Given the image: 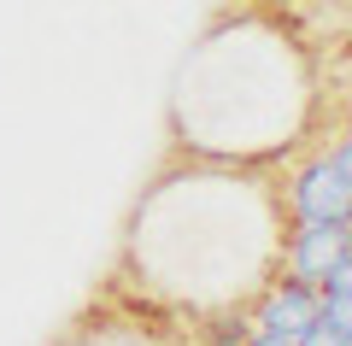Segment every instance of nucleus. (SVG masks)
I'll return each mask as SVG.
<instances>
[{"instance_id": "nucleus-1", "label": "nucleus", "mask_w": 352, "mask_h": 346, "mask_svg": "<svg viewBox=\"0 0 352 346\" xmlns=\"http://www.w3.org/2000/svg\"><path fill=\"white\" fill-rule=\"evenodd\" d=\"M288 211L300 223H346L352 217V182L335 171V159H317L288 182Z\"/></svg>"}, {"instance_id": "nucleus-2", "label": "nucleus", "mask_w": 352, "mask_h": 346, "mask_svg": "<svg viewBox=\"0 0 352 346\" xmlns=\"http://www.w3.org/2000/svg\"><path fill=\"white\" fill-rule=\"evenodd\" d=\"M329 159H335V171H340V176H346V182H352V136H346V141H340V147H335V153H329Z\"/></svg>"}, {"instance_id": "nucleus-3", "label": "nucleus", "mask_w": 352, "mask_h": 346, "mask_svg": "<svg viewBox=\"0 0 352 346\" xmlns=\"http://www.w3.org/2000/svg\"><path fill=\"white\" fill-rule=\"evenodd\" d=\"M346 235H352V217H346Z\"/></svg>"}, {"instance_id": "nucleus-4", "label": "nucleus", "mask_w": 352, "mask_h": 346, "mask_svg": "<svg viewBox=\"0 0 352 346\" xmlns=\"http://www.w3.org/2000/svg\"><path fill=\"white\" fill-rule=\"evenodd\" d=\"M346 76H352V65H346Z\"/></svg>"}]
</instances>
